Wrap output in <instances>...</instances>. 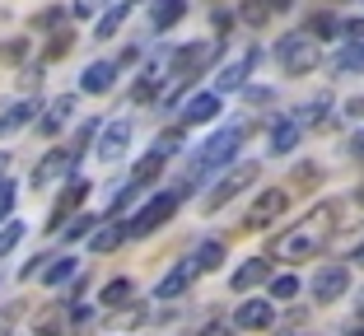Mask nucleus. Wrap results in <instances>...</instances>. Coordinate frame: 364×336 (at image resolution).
Returning <instances> with one entry per match:
<instances>
[{"label": "nucleus", "mask_w": 364, "mask_h": 336, "mask_svg": "<svg viewBox=\"0 0 364 336\" xmlns=\"http://www.w3.org/2000/svg\"><path fill=\"white\" fill-rule=\"evenodd\" d=\"M257 61H262L257 47H247V52H238L234 61H225V65H220V75H215V94L225 98V94H238V89H247V75L257 70Z\"/></svg>", "instance_id": "obj_7"}, {"label": "nucleus", "mask_w": 364, "mask_h": 336, "mask_svg": "<svg viewBox=\"0 0 364 336\" xmlns=\"http://www.w3.org/2000/svg\"><path fill=\"white\" fill-rule=\"evenodd\" d=\"M215 112H220V94H215V89H210V94L187 98V103H182V131H187V126H205Z\"/></svg>", "instance_id": "obj_15"}, {"label": "nucleus", "mask_w": 364, "mask_h": 336, "mask_svg": "<svg viewBox=\"0 0 364 336\" xmlns=\"http://www.w3.org/2000/svg\"><path fill=\"white\" fill-rule=\"evenodd\" d=\"M23 52H28V38H14L0 47V61H23Z\"/></svg>", "instance_id": "obj_39"}, {"label": "nucleus", "mask_w": 364, "mask_h": 336, "mask_svg": "<svg viewBox=\"0 0 364 336\" xmlns=\"http://www.w3.org/2000/svg\"><path fill=\"white\" fill-rule=\"evenodd\" d=\"M127 5H136V0H127Z\"/></svg>", "instance_id": "obj_54"}, {"label": "nucleus", "mask_w": 364, "mask_h": 336, "mask_svg": "<svg viewBox=\"0 0 364 336\" xmlns=\"http://www.w3.org/2000/svg\"><path fill=\"white\" fill-rule=\"evenodd\" d=\"M201 336H229V323H225V318H220V323H205Z\"/></svg>", "instance_id": "obj_42"}, {"label": "nucleus", "mask_w": 364, "mask_h": 336, "mask_svg": "<svg viewBox=\"0 0 364 336\" xmlns=\"http://www.w3.org/2000/svg\"><path fill=\"white\" fill-rule=\"evenodd\" d=\"M85 196H89V183H85V178H70V183H65V192H61V201L52 206V215H47L43 229H52V234H56V229H65V215H70Z\"/></svg>", "instance_id": "obj_13"}, {"label": "nucleus", "mask_w": 364, "mask_h": 336, "mask_svg": "<svg viewBox=\"0 0 364 336\" xmlns=\"http://www.w3.org/2000/svg\"><path fill=\"white\" fill-rule=\"evenodd\" d=\"M94 224H98L94 215H70V224H65L61 234H65V243H75V239H85V234H94Z\"/></svg>", "instance_id": "obj_34"}, {"label": "nucleus", "mask_w": 364, "mask_h": 336, "mask_svg": "<svg viewBox=\"0 0 364 336\" xmlns=\"http://www.w3.org/2000/svg\"><path fill=\"white\" fill-rule=\"evenodd\" d=\"M243 136H247L243 126H225L220 136H215V141H205L201 154L192 159V168H187V183H178L173 192H178V196H192L196 183H205V178H215L220 168H225V163H234V154H238V145H243Z\"/></svg>", "instance_id": "obj_2"}, {"label": "nucleus", "mask_w": 364, "mask_h": 336, "mask_svg": "<svg viewBox=\"0 0 364 336\" xmlns=\"http://www.w3.org/2000/svg\"><path fill=\"white\" fill-rule=\"evenodd\" d=\"M299 136H304V126H299L294 117L276 121V131H271V154H289L294 145H299Z\"/></svg>", "instance_id": "obj_22"}, {"label": "nucleus", "mask_w": 364, "mask_h": 336, "mask_svg": "<svg viewBox=\"0 0 364 336\" xmlns=\"http://www.w3.org/2000/svg\"><path fill=\"white\" fill-rule=\"evenodd\" d=\"M360 308H364V294H360Z\"/></svg>", "instance_id": "obj_53"}, {"label": "nucleus", "mask_w": 364, "mask_h": 336, "mask_svg": "<svg viewBox=\"0 0 364 336\" xmlns=\"http://www.w3.org/2000/svg\"><path fill=\"white\" fill-rule=\"evenodd\" d=\"M252 183H257V163H234V168H229V173L220 178V183L210 187V192H205V210L229 206V201H234V196L243 192V187H252Z\"/></svg>", "instance_id": "obj_6"}, {"label": "nucleus", "mask_w": 364, "mask_h": 336, "mask_svg": "<svg viewBox=\"0 0 364 336\" xmlns=\"http://www.w3.org/2000/svg\"><path fill=\"white\" fill-rule=\"evenodd\" d=\"M5 168H10V154H0V183H5Z\"/></svg>", "instance_id": "obj_49"}, {"label": "nucleus", "mask_w": 364, "mask_h": 336, "mask_svg": "<svg viewBox=\"0 0 364 336\" xmlns=\"http://www.w3.org/2000/svg\"><path fill=\"white\" fill-rule=\"evenodd\" d=\"M89 318V308H75L70 313V304H47L43 313L33 318V332L38 336H70V327H80Z\"/></svg>", "instance_id": "obj_8"}, {"label": "nucleus", "mask_w": 364, "mask_h": 336, "mask_svg": "<svg viewBox=\"0 0 364 336\" xmlns=\"http://www.w3.org/2000/svg\"><path fill=\"white\" fill-rule=\"evenodd\" d=\"M285 210H289V192H285V187H267V192L252 201V210H247V224H243V229H267V224H276Z\"/></svg>", "instance_id": "obj_10"}, {"label": "nucleus", "mask_w": 364, "mask_h": 336, "mask_svg": "<svg viewBox=\"0 0 364 336\" xmlns=\"http://www.w3.org/2000/svg\"><path fill=\"white\" fill-rule=\"evenodd\" d=\"M89 243H94V252L122 248V243H127V224H103V229H94V234H89Z\"/></svg>", "instance_id": "obj_23"}, {"label": "nucleus", "mask_w": 364, "mask_h": 336, "mask_svg": "<svg viewBox=\"0 0 364 336\" xmlns=\"http://www.w3.org/2000/svg\"><path fill=\"white\" fill-rule=\"evenodd\" d=\"M94 5H98V0H80L75 10H80V14H94Z\"/></svg>", "instance_id": "obj_47"}, {"label": "nucleus", "mask_w": 364, "mask_h": 336, "mask_svg": "<svg viewBox=\"0 0 364 336\" xmlns=\"http://www.w3.org/2000/svg\"><path fill=\"white\" fill-rule=\"evenodd\" d=\"M289 5H294V0H267V10H271V14H280V10H289Z\"/></svg>", "instance_id": "obj_45"}, {"label": "nucleus", "mask_w": 364, "mask_h": 336, "mask_svg": "<svg viewBox=\"0 0 364 336\" xmlns=\"http://www.w3.org/2000/svg\"><path fill=\"white\" fill-rule=\"evenodd\" d=\"M131 299H136V285H131L127 276H122V281H112V285L103 290V308H127Z\"/></svg>", "instance_id": "obj_25"}, {"label": "nucleus", "mask_w": 364, "mask_h": 336, "mask_svg": "<svg viewBox=\"0 0 364 336\" xmlns=\"http://www.w3.org/2000/svg\"><path fill=\"white\" fill-rule=\"evenodd\" d=\"M75 112H80L75 94H56L52 103H47V117L38 121V126H43V136H56V131H65V121H75Z\"/></svg>", "instance_id": "obj_14"}, {"label": "nucleus", "mask_w": 364, "mask_h": 336, "mask_svg": "<svg viewBox=\"0 0 364 336\" xmlns=\"http://www.w3.org/2000/svg\"><path fill=\"white\" fill-rule=\"evenodd\" d=\"M210 23H215V33H220V43H225V33L234 28V14H229V10H215V14H210Z\"/></svg>", "instance_id": "obj_41"}, {"label": "nucleus", "mask_w": 364, "mask_h": 336, "mask_svg": "<svg viewBox=\"0 0 364 336\" xmlns=\"http://www.w3.org/2000/svg\"><path fill=\"white\" fill-rule=\"evenodd\" d=\"M196 281V271H192V261H182V266H173L168 276H164L159 285H154V299H178L182 290H187V285Z\"/></svg>", "instance_id": "obj_18"}, {"label": "nucleus", "mask_w": 364, "mask_h": 336, "mask_svg": "<svg viewBox=\"0 0 364 336\" xmlns=\"http://www.w3.org/2000/svg\"><path fill=\"white\" fill-rule=\"evenodd\" d=\"M112 85H117V61H94L85 75H80V89H85V94H107Z\"/></svg>", "instance_id": "obj_16"}, {"label": "nucleus", "mask_w": 364, "mask_h": 336, "mask_svg": "<svg viewBox=\"0 0 364 336\" xmlns=\"http://www.w3.org/2000/svg\"><path fill=\"white\" fill-rule=\"evenodd\" d=\"M234 323L243 327V332H267V327L276 323V304H271V299H243Z\"/></svg>", "instance_id": "obj_12"}, {"label": "nucleus", "mask_w": 364, "mask_h": 336, "mask_svg": "<svg viewBox=\"0 0 364 336\" xmlns=\"http://www.w3.org/2000/svg\"><path fill=\"white\" fill-rule=\"evenodd\" d=\"M19 239H23V224H19V220H5V224H0V257H5Z\"/></svg>", "instance_id": "obj_36"}, {"label": "nucleus", "mask_w": 364, "mask_h": 336, "mask_svg": "<svg viewBox=\"0 0 364 336\" xmlns=\"http://www.w3.org/2000/svg\"><path fill=\"white\" fill-rule=\"evenodd\" d=\"M341 23L346 19H336L332 10H322V14L309 19V38H313V43H318V38H341Z\"/></svg>", "instance_id": "obj_24"}, {"label": "nucleus", "mask_w": 364, "mask_h": 336, "mask_svg": "<svg viewBox=\"0 0 364 336\" xmlns=\"http://www.w3.org/2000/svg\"><path fill=\"white\" fill-rule=\"evenodd\" d=\"M350 150H355V159H364V131H360V136L350 141Z\"/></svg>", "instance_id": "obj_46"}, {"label": "nucleus", "mask_w": 364, "mask_h": 336, "mask_svg": "<svg viewBox=\"0 0 364 336\" xmlns=\"http://www.w3.org/2000/svg\"><path fill=\"white\" fill-rule=\"evenodd\" d=\"M65 19H70V10H65V5H47L43 14H33V28H38V33H56Z\"/></svg>", "instance_id": "obj_28"}, {"label": "nucleus", "mask_w": 364, "mask_h": 336, "mask_svg": "<svg viewBox=\"0 0 364 336\" xmlns=\"http://www.w3.org/2000/svg\"><path fill=\"white\" fill-rule=\"evenodd\" d=\"M346 336H364V327H355V332H346Z\"/></svg>", "instance_id": "obj_51"}, {"label": "nucleus", "mask_w": 364, "mask_h": 336, "mask_svg": "<svg viewBox=\"0 0 364 336\" xmlns=\"http://www.w3.org/2000/svg\"><path fill=\"white\" fill-rule=\"evenodd\" d=\"M336 220H341V206H336V201H318L294 229H285V234L271 239V257L276 261H309V257H318V252L327 248V239H332Z\"/></svg>", "instance_id": "obj_1"}, {"label": "nucleus", "mask_w": 364, "mask_h": 336, "mask_svg": "<svg viewBox=\"0 0 364 336\" xmlns=\"http://www.w3.org/2000/svg\"><path fill=\"white\" fill-rule=\"evenodd\" d=\"M131 136H136V126H131V121H112V126H98V145H94V154H98L103 163L127 159Z\"/></svg>", "instance_id": "obj_11"}, {"label": "nucleus", "mask_w": 364, "mask_h": 336, "mask_svg": "<svg viewBox=\"0 0 364 336\" xmlns=\"http://www.w3.org/2000/svg\"><path fill=\"white\" fill-rule=\"evenodd\" d=\"M247 103L257 108V103H271V89H247Z\"/></svg>", "instance_id": "obj_43"}, {"label": "nucleus", "mask_w": 364, "mask_h": 336, "mask_svg": "<svg viewBox=\"0 0 364 336\" xmlns=\"http://www.w3.org/2000/svg\"><path fill=\"white\" fill-rule=\"evenodd\" d=\"M19 318H23V304H5V308H0V336H10Z\"/></svg>", "instance_id": "obj_37"}, {"label": "nucleus", "mask_w": 364, "mask_h": 336, "mask_svg": "<svg viewBox=\"0 0 364 336\" xmlns=\"http://www.w3.org/2000/svg\"><path fill=\"white\" fill-rule=\"evenodd\" d=\"M98 136V121H85V126H80V136L70 145H56V150H47L43 159L33 163V178H28V187H52L56 178H70L75 173V163L85 159V145L94 141Z\"/></svg>", "instance_id": "obj_3"}, {"label": "nucleus", "mask_w": 364, "mask_h": 336, "mask_svg": "<svg viewBox=\"0 0 364 336\" xmlns=\"http://www.w3.org/2000/svg\"><path fill=\"white\" fill-rule=\"evenodd\" d=\"M346 290H350V266H346V261L318 266V276H313V299H318V304H332V299H341Z\"/></svg>", "instance_id": "obj_9"}, {"label": "nucleus", "mask_w": 364, "mask_h": 336, "mask_svg": "<svg viewBox=\"0 0 364 336\" xmlns=\"http://www.w3.org/2000/svg\"><path fill=\"white\" fill-rule=\"evenodd\" d=\"M355 201H360V206H364V187H360V192H355Z\"/></svg>", "instance_id": "obj_50"}, {"label": "nucleus", "mask_w": 364, "mask_h": 336, "mask_svg": "<svg viewBox=\"0 0 364 336\" xmlns=\"http://www.w3.org/2000/svg\"><path fill=\"white\" fill-rule=\"evenodd\" d=\"M294 294H299V276L289 271V276H276V281H271L267 299H271V304H276V299H294Z\"/></svg>", "instance_id": "obj_32"}, {"label": "nucleus", "mask_w": 364, "mask_h": 336, "mask_svg": "<svg viewBox=\"0 0 364 336\" xmlns=\"http://www.w3.org/2000/svg\"><path fill=\"white\" fill-rule=\"evenodd\" d=\"M127 10H131V5L122 0V5H112L107 14H98V38H112V33L122 28V19H127Z\"/></svg>", "instance_id": "obj_31"}, {"label": "nucleus", "mask_w": 364, "mask_h": 336, "mask_svg": "<svg viewBox=\"0 0 364 336\" xmlns=\"http://www.w3.org/2000/svg\"><path fill=\"white\" fill-rule=\"evenodd\" d=\"M19 85L23 89H38V85H43V65H23V70H19Z\"/></svg>", "instance_id": "obj_40"}, {"label": "nucleus", "mask_w": 364, "mask_h": 336, "mask_svg": "<svg viewBox=\"0 0 364 336\" xmlns=\"http://www.w3.org/2000/svg\"><path fill=\"white\" fill-rule=\"evenodd\" d=\"M70 47H75V33H70V28H56V33H52V43H47V61H61Z\"/></svg>", "instance_id": "obj_33"}, {"label": "nucleus", "mask_w": 364, "mask_h": 336, "mask_svg": "<svg viewBox=\"0 0 364 336\" xmlns=\"http://www.w3.org/2000/svg\"><path fill=\"white\" fill-rule=\"evenodd\" d=\"M187 261H192V271H196V276L215 271V266L225 261V243H220V239H205V243H201V248H196V252H192Z\"/></svg>", "instance_id": "obj_21"}, {"label": "nucleus", "mask_w": 364, "mask_h": 336, "mask_svg": "<svg viewBox=\"0 0 364 336\" xmlns=\"http://www.w3.org/2000/svg\"><path fill=\"white\" fill-rule=\"evenodd\" d=\"M182 145H187V131H182V126H168L159 141H154V154H159V159H173Z\"/></svg>", "instance_id": "obj_29"}, {"label": "nucleus", "mask_w": 364, "mask_h": 336, "mask_svg": "<svg viewBox=\"0 0 364 336\" xmlns=\"http://www.w3.org/2000/svg\"><path fill=\"white\" fill-rule=\"evenodd\" d=\"M346 112H350V117H364V98H350V103H346Z\"/></svg>", "instance_id": "obj_44"}, {"label": "nucleus", "mask_w": 364, "mask_h": 336, "mask_svg": "<svg viewBox=\"0 0 364 336\" xmlns=\"http://www.w3.org/2000/svg\"><path fill=\"white\" fill-rule=\"evenodd\" d=\"M318 183H322L318 163H294V173H289V187H294V192H313Z\"/></svg>", "instance_id": "obj_26"}, {"label": "nucleus", "mask_w": 364, "mask_h": 336, "mask_svg": "<svg viewBox=\"0 0 364 336\" xmlns=\"http://www.w3.org/2000/svg\"><path fill=\"white\" fill-rule=\"evenodd\" d=\"M33 112H43V108H38V98H33V103H28V98H23V103H10V108L0 112V136H10V131L28 126Z\"/></svg>", "instance_id": "obj_20"}, {"label": "nucleus", "mask_w": 364, "mask_h": 336, "mask_svg": "<svg viewBox=\"0 0 364 336\" xmlns=\"http://www.w3.org/2000/svg\"><path fill=\"white\" fill-rule=\"evenodd\" d=\"M164 163H168V159H159V154H154V150H150V154H145V159H140V163H136V168H131V178H136V183H140V187H150V183H154V178H159V173H164Z\"/></svg>", "instance_id": "obj_27"}, {"label": "nucleus", "mask_w": 364, "mask_h": 336, "mask_svg": "<svg viewBox=\"0 0 364 336\" xmlns=\"http://www.w3.org/2000/svg\"><path fill=\"white\" fill-rule=\"evenodd\" d=\"M271 281V266H267V257H252V261H243V266H238L234 271V290L238 294H247V290H257V285H267Z\"/></svg>", "instance_id": "obj_17"}, {"label": "nucleus", "mask_w": 364, "mask_h": 336, "mask_svg": "<svg viewBox=\"0 0 364 336\" xmlns=\"http://www.w3.org/2000/svg\"><path fill=\"white\" fill-rule=\"evenodd\" d=\"M350 261H355V266H364V243H360V248L350 252Z\"/></svg>", "instance_id": "obj_48"}, {"label": "nucleus", "mask_w": 364, "mask_h": 336, "mask_svg": "<svg viewBox=\"0 0 364 336\" xmlns=\"http://www.w3.org/2000/svg\"><path fill=\"white\" fill-rule=\"evenodd\" d=\"M75 271H80V261H75V257H56V266H47L43 281H47V285H65Z\"/></svg>", "instance_id": "obj_30"}, {"label": "nucleus", "mask_w": 364, "mask_h": 336, "mask_svg": "<svg viewBox=\"0 0 364 336\" xmlns=\"http://www.w3.org/2000/svg\"><path fill=\"white\" fill-rule=\"evenodd\" d=\"M276 61H280L285 75H313L322 65V47L313 43L309 33H285L276 43Z\"/></svg>", "instance_id": "obj_4"}, {"label": "nucleus", "mask_w": 364, "mask_h": 336, "mask_svg": "<svg viewBox=\"0 0 364 336\" xmlns=\"http://www.w3.org/2000/svg\"><path fill=\"white\" fill-rule=\"evenodd\" d=\"M14 183H0V224H5V220H10V210H14Z\"/></svg>", "instance_id": "obj_38"}, {"label": "nucleus", "mask_w": 364, "mask_h": 336, "mask_svg": "<svg viewBox=\"0 0 364 336\" xmlns=\"http://www.w3.org/2000/svg\"><path fill=\"white\" fill-rule=\"evenodd\" d=\"M182 14H187V0H154V5H150V28L154 33H168Z\"/></svg>", "instance_id": "obj_19"}, {"label": "nucleus", "mask_w": 364, "mask_h": 336, "mask_svg": "<svg viewBox=\"0 0 364 336\" xmlns=\"http://www.w3.org/2000/svg\"><path fill=\"white\" fill-rule=\"evenodd\" d=\"M289 336H304V332H289Z\"/></svg>", "instance_id": "obj_52"}, {"label": "nucleus", "mask_w": 364, "mask_h": 336, "mask_svg": "<svg viewBox=\"0 0 364 336\" xmlns=\"http://www.w3.org/2000/svg\"><path fill=\"white\" fill-rule=\"evenodd\" d=\"M178 201H182L178 192H159V196H150V201H145V206H140L136 215H131L127 239H145V234H154L159 224H168L173 210H178Z\"/></svg>", "instance_id": "obj_5"}, {"label": "nucleus", "mask_w": 364, "mask_h": 336, "mask_svg": "<svg viewBox=\"0 0 364 336\" xmlns=\"http://www.w3.org/2000/svg\"><path fill=\"white\" fill-rule=\"evenodd\" d=\"M243 23H252V28H262V23L271 19V10H267V0H243Z\"/></svg>", "instance_id": "obj_35"}]
</instances>
